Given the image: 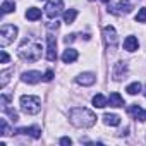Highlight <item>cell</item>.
<instances>
[{"mask_svg":"<svg viewBox=\"0 0 146 146\" xmlns=\"http://www.w3.org/2000/svg\"><path fill=\"white\" fill-rule=\"evenodd\" d=\"M102 2H108V0H102Z\"/></svg>","mask_w":146,"mask_h":146,"instance_id":"cell-32","label":"cell"},{"mask_svg":"<svg viewBox=\"0 0 146 146\" xmlns=\"http://www.w3.org/2000/svg\"><path fill=\"white\" fill-rule=\"evenodd\" d=\"M0 127H2V134H4V136L11 134V129H9V125H7L5 119H0Z\"/></svg>","mask_w":146,"mask_h":146,"instance_id":"cell-25","label":"cell"},{"mask_svg":"<svg viewBox=\"0 0 146 146\" xmlns=\"http://www.w3.org/2000/svg\"><path fill=\"white\" fill-rule=\"evenodd\" d=\"M26 17H28L29 21H38V19H41V11L36 9V7H29V9L26 11Z\"/></svg>","mask_w":146,"mask_h":146,"instance_id":"cell-19","label":"cell"},{"mask_svg":"<svg viewBox=\"0 0 146 146\" xmlns=\"http://www.w3.org/2000/svg\"><path fill=\"white\" fill-rule=\"evenodd\" d=\"M60 144H62V146H70V144H72V139L67 137V136H65V137H60Z\"/></svg>","mask_w":146,"mask_h":146,"instance_id":"cell-28","label":"cell"},{"mask_svg":"<svg viewBox=\"0 0 146 146\" xmlns=\"http://www.w3.org/2000/svg\"><path fill=\"white\" fill-rule=\"evenodd\" d=\"M17 134H24V136H31L35 139H38L41 136V129L36 127V125H31V127H21L17 129Z\"/></svg>","mask_w":146,"mask_h":146,"instance_id":"cell-10","label":"cell"},{"mask_svg":"<svg viewBox=\"0 0 146 146\" xmlns=\"http://www.w3.org/2000/svg\"><path fill=\"white\" fill-rule=\"evenodd\" d=\"M108 103H110V107H115V108L124 107V100H122V96H120L119 93H110V96H108Z\"/></svg>","mask_w":146,"mask_h":146,"instance_id":"cell-16","label":"cell"},{"mask_svg":"<svg viewBox=\"0 0 146 146\" xmlns=\"http://www.w3.org/2000/svg\"><path fill=\"white\" fill-rule=\"evenodd\" d=\"M64 9V2L62 0H48L45 5V12L50 19H57V16L60 14V11Z\"/></svg>","mask_w":146,"mask_h":146,"instance_id":"cell-5","label":"cell"},{"mask_svg":"<svg viewBox=\"0 0 146 146\" xmlns=\"http://www.w3.org/2000/svg\"><path fill=\"white\" fill-rule=\"evenodd\" d=\"M78 50H74V48H67V50H64V53H62V60L65 62V64H72V62H76L78 60Z\"/></svg>","mask_w":146,"mask_h":146,"instance_id":"cell-13","label":"cell"},{"mask_svg":"<svg viewBox=\"0 0 146 146\" xmlns=\"http://www.w3.org/2000/svg\"><path fill=\"white\" fill-rule=\"evenodd\" d=\"M95 81H96V76L93 72H83V74H79L76 78V83L81 86H91V84H95Z\"/></svg>","mask_w":146,"mask_h":146,"instance_id":"cell-9","label":"cell"},{"mask_svg":"<svg viewBox=\"0 0 146 146\" xmlns=\"http://www.w3.org/2000/svg\"><path fill=\"white\" fill-rule=\"evenodd\" d=\"M17 55L24 60V62H36L40 57H41V45L31 38H26L19 50H17Z\"/></svg>","mask_w":146,"mask_h":146,"instance_id":"cell-2","label":"cell"},{"mask_svg":"<svg viewBox=\"0 0 146 146\" xmlns=\"http://www.w3.org/2000/svg\"><path fill=\"white\" fill-rule=\"evenodd\" d=\"M46 43H48V46H46V60L55 62L57 60V40H55V36L48 35L46 36Z\"/></svg>","mask_w":146,"mask_h":146,"instance_id":"cell-6","label":"cell"},{"mask_svg":"<svg viewBox=\"0 0 146 146\" xmlns=\"http://www.w3.org/2000/svg\"><path fill=\"white\" fill-rule=\"evenodd\" d=\"M136 23H146V7L139 9V12L136 16Z\"/></svg>","mask_w":146,"mask_h":146,"instance_id":"cell-24","label":"cell"},{"mask_svg":"<svg viewBox=\"0 0 146 146\" xmlns=\"http://www.w3.org/2000/svg\"><path fill=\"white\" fill-rule=\"evenodd\" d=\"M74 36H76V35H67V36L64 38V41H65V43H72V41H74Z\"/></svg>","mask_w":146,"mask_h":146,"instance_id":"cell-30","label":"cell"},{"mask_svg":"<svg viewBox=\"0 0 146 146\" xmlns=\"http://www.w3.org/2000/svg\"><path fill=\"white\" fill-rule=\"evenodd\" d=\"M43 79H45L46 83H50V81L53 79V72H52V70H46V72H45V76H43Z\"/></svg>","mask_w":146,"mask_h":146,"instance_id":"cell-29","label":"cell"},{"mask_svg":"<svg viewBox=\"0 0 146 146\" xmlns=\"http://www.w3.org/2000/svg\"><path fill=\"white\" fill-rule=\"evenodd\" d=\"M16 36H17V28L14 24H4L0 29V46L5 48L16 40Z\"/></svg>","mask_w":146,"mask_h":146,"instance_id":"cell-4","label":"cell"},{"mask_svg":"<svg viewBox=\"0 0 146 146\" xmlns=\"http://www.w3.org/2000/svg\"><path fill=\"white\" fill-rule=\"evenodd\" d=\"M93 105H95L96 108H103V107H107V105H108V100H107L102 93H98V95H95V96H93Z\"/></svg>","mask_w":146,"mask_h":146,"instance_id":"cell-20","label":"cell"},{"mask_svg":"<svg viewBox=\"0 0 146 146\" xmlns=\"http://www.w3.org/2000/svg\"><path fill=\"white\" fill-rule=\"evenodd\" d=\"M46 28H48V29H55V31H57V29H58V21H57V19H55V21L52 19L50 23H46Z\"/></svg>","mask_w":146,"mask_h":146,"instance_id":"cell-27","label":"cell"},{"mask_svg":"<svg viewBox=\"0 0 146 146\" xmlns=\"http://www.w3.org/2000/svg\"><path fill=\"white\" fill-rule=\"evenodd\" d=\"M11 74H12V70H11V69L4 70L2 74H0V78H2V81H0V86H2V88L7 86V83H9V76H11Z\"/></svg>","mask_w":146,"mask_h":146,"instance_id":"cell-22","label":"cell"},{"mask_svg":"<svg viewBox=\"0 0 146 146\" xmlns=\"http://www.w3.org/2000/svg\"><path fill=\"white\" fill-rule=\"evenodd\" d=\"M125 70H127L125 62H117V64L113 65V79H115V81H120V79L124 78V74H125Z\"/></svg>","mask_w":146,"mask_h":146,"instance_id":"cell-12","label":"cell"},{"mask_svg":"<svg viewBox=\"0 0 146 146\" xmlns=\"http://www.w3.org/2000/svg\"><path fill=\"white\" fill-rule=\"evenodd\" d=\"M113 9H119L117 14H129L132 11V5H131V2H127V0H119L117 7H113Z\"/></svg>","mask_w":146,"mask_h":146,"instance_id":"cell-15","label":"cell"},{"mask_svg":"<svg viewBox=\"0 0 146 146\" xmlns=\"http://www.w3.org/2000/svg\"><path fill=\"white\" fill-rule=\"evenodd\" d=\"M143 95H144V98H146V88H144V91H143Z\"/></svg>","mask_w":146,"mask_h":146,"instance_id":"cell-31","label":"cell"},{"mask_svg":"<svg viewBox=\"0 0 146 146\" xmlns=\"http://www.w3.org/2000/svg\"><path fill=\"white\" fill-rule=\"evenodd\" d=\"M21 79H23V83L36 84V83H40V79H41V72H38V70H28V72H23Z\"/></svg>","mask_w":146,"mask_h":146,"instance_id":"cell-8","label":"cell"},{"mask_svg":"<svg viewBox=\"0 0 146 146\" xmlns=\"http://www.w3.org/2000/svg\"><path fill=\"white\" fill-rule=\"evenodd\" d=\"M129 113H131L136 120H141V122L146 120V110H143L139 105H131V107H129Z\"/></svg>","mask_w":146,"mask_h":146,"instance_id":"cell-11","label":"cell"},{"mask_svg":"<svg viewBox=\"0 0 146 146\" xmlns=\"http://www.w3.org/2000/svg\"><path fill=\"white\" fill-rule=\"evenodd\" d=\"M103 122H105L107 125L115 127V125H119V124H120V117H119V115H115V113H105V115H103Z\"/></svg>","mask_w":146,"mask_h":146,"instance_id":"cell-17","label":"cell"},{"mask_svg":"<svg viewBox=\"0 0 146 146\" xmlns=\"http://www.w3.org/2000/svg\"><path fill=\"white\" fill-rule=\"evenodd\" d=\"M19 103H21V110L24 113H28V115L38 113L40 108H41V100L38 96H33V95H23Z\"/></svg>","mask_w":146,"mask_h":146,"instance_id":"cell-3","label":"cell"},{"mask_svg":"<svg viewBox=\"0 0 146 146\" xmlns=\"http://www.w3.org/2000/svg\"><path fill=\"white\" fill-rule=\"evenodd\" d=\"M69 119H70L72 125L83 127V129L93 127L96 124V115L90 108H84V107H74L69 112Z\"/></svg>","mask_w":146,"mask_h":146,"instance_id":"cell-1","label":"cell"},{"mask_svg":"<svg viewBox=\"0 0 146 146\" xmlns=\"http://www.w3.org/2000/svg\"><path fill=\"white\" fill-rule=\"evenodd\" d=\"M76 17H78V11L76 9H69V11L64 12V23L65 24H72L76 21Z\"/></svg>","mask_w":146,"mask_h":146,"instance_id":"cell-18","label":"cell"},{"mask_svg":"<svg viewBox=\"0 0 146 146\" xmlns=\"http://www.w3.org/2000/svg\"><path fill=\"white\" fill-rule=\"evenodd\" d=\"M137 46H139V43H137V38H136V36H127V38L124 40V48H125L127 52H136Z\"/></svg>","mask_w":146,"mask_h":146,"instance_id":"cell-14","label":"cell"},{"mask_svg":"<svg viewBox=\"0 0 146 146\" xmlns=\"http://www.w3.org/2000/svg\"><path fill=\"white\" fill-rule=\"evenodd\" d=\"M11 60V57H9V53L5 52V50H2V52H0V62H2V64H7Z\"/></svg>","mask_w":146,"mask_h":146,"instance_id":"cell-26","label":"cell"},{"mask_svg":"<svg viewBox=\"0 0 146 146\" xmlns=\"http://www.w3.org/2000/svg\"><path fill=\"white\" fill-rule=\"evenodd\" d=\"M103 35H105V41H107V45L112 46V48H115V45H117V41H119L115 28H113V26H105V28H103Z\"/></svg>","mask_w":146,"mask_h":146,"instance_id":"cell-7","label":"cell"},{"mask_svg":"<svg viewBox=\"0 0 146 146\" xmlns=\"http://www.w3.org/2000/svg\"><path fill=\"white\" fill-rule=\"evenodd\" d=\"M14 9H16L14 2H9V0H5V2L2 4V12H4V14H9V12H12Z\"/></svg>","mask_w":146,"mask_h":146,"instance_id":"cell-23","label":"cell"},{"mask_svg":"<svg viewBox=\"0 0 146 146\" xmlns=\"http://www.w3.org/2000/svg\"><path fill=\"white\" fill-rule=\"evenodd\" d=\"M141 90H143V88H141V83H139V81H136V83H131V84L125 88V91H127L129 95H137Z\"/></svg>","mask_w":146,"mask_h":146,"instance_id":"cell-21","label":"cell"}]
</instances>
